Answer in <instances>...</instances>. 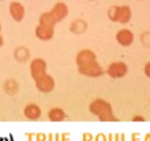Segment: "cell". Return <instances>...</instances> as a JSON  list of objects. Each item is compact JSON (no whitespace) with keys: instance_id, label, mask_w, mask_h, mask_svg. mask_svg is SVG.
<instances>
[{"instance_id":"obj_1","label":"cell","mask_w":150,"mask_h":141,"mask_svg":"<svg viewBox=\"0 0 150 141\" xmlns=\"http://www.w3.org/2000/svg\"><path fill=\"white\" fill-rule=\"evenodd\" d=\"M76 65L80 75L87 77H100L105 73L103 68L99 65L95 51L90 49H83L76 55Z\"/></svg>"},{"instance_id":"obj_2","label":"cell","mask_w":150,"mask_h":141,"mask_svg":"<svg viewBox=\"0 0 150 141\" xmlns=\"http://www.w3.org/2000/svg\"><path fill=\"white\" fill-rule=\"evenodd\" d=\"M88 111L92 115H95L100 122H117L118 119L114 116L113 108L110 105L109 101L102 100V98H96L90 104Z\"/></svg>"},{"instance_id":"obj_3","label":"cell","mask_w":150,"mask_h":141,"mask_svg":"<svg viewBox=\"0 0 150 141\" xmlns=\"http://www.w3.org/2000/svg\"><path fill=\"white\" fill-rule=\"evenodd\" d=\"M132 11L129 6H113L109 9V18L110 21L117 24H128L131 21Z\"/></svg>"},{"instance_id":"obj_4","label":"cell","mask_w":150,"mask_h":141,"mask_svg":"<svg viewBox=\"0 0 150 141\" xmlns=\"http://www.w3.org/2000/svg\"><path fill=\"white\" fill-rule=\"evenodd\" d=\"M106 73L109 75L112 79H121L128 73V65L123 61H116L108 67Z\"/></svg>"},{"instance_id":"obj_5","label":"cell","mask_w":150,"mask_h":141,"mask_svg":"<svg viewBox=\"0 0 150 141\" xmlns=\"http://www.w3.org/2000/svg\"><path fill=\"white\" fill-rule=\"evenodd\" d=\"M35 86H36V89L40 93L48 94V93H51L55 89V80L51 75L46 73V75H43L41 77H39L37 80H35Z\"/></svg>"},{"instance_id":"obj_6","label":"cell","mask_w":150,"mask_h":141,"mask_svg":"<svg viewBox=\"0 0 150 141\" xmlns=\"http://www.w3.org/2000/svg\"><path fill=\"white\" fill-rule=\"evenodd\" d=\"M51 15V18L54 19L55 24L61 22V21H64L66 17H68V13H69V7L66 3L64 1H58V3H55L54 7L48 11Z\"/></svg>"},{"instance_id":"obj_7","label":"cell","mask_w":150,"mask_h":141,"mask_svg":"<svg viewBox=\"0 0 150 141\" xmlns=\"http://www.w3.org/2000/svg\"><path fill=\"white\" fill-rule=\"evenodd\" d=\"M29 71L33 80H37L39 77L47 73V62L43 58H35L29 65Z\"/></svg>"},{"instance_id":"obj_8","label":"cell","mask_w":150,"mask_h":141,"mask_svg":"<svg viewBox=\"0 0 150 141\" xmlns=\"http://www.w3.org/2000/svg\"><path fill=\"white\" fill-rule=\"evenodd\" d=\"M134 40H135L134 33H132V31L127 29V28H123V29H120L116 33V42L120 46H123V47H129L134 43Z\"/></svg>"},{"instance_id":"obj_9","label":"cell","mask_w":150,"mask_h":141,"mask_svg":"<svg viewBox=\"0 0 150 141\" xmlns=\"http://www.w3.org/2000/svg\"><path fill=\"white\" fill-rule=\"evenodd\" d=\"M8 11H10L11 18H13L15 22H21V21L25 18V14H26V10H25L23 4H21L19 1H13V3H10Z\"/></svg>"},{"instance_id":"obj_10","label":"cell","mask_w":150,"mask_h":141,"mask_svg":"<svg viewBox=\"0 0 150 141\" xmlns=\"http://www.w3.org/2000/svg\"><path fill=\"white\" fill-rule=\"evenodd\" d=\"M35 33H36V37L40 39L43 42L51 40L54 37V26H48V25H41L39 24L35 29Z\"/></svg>"},{"instance_id":"obj_11","label":"cell","mask_w":150,"mask_h":141,"mask_svg":"<svg viewBox=\"0 0 150 141\" xmlns=\"http://www.w3.org/2000/svg\"><path fill=\"white\" fill-rule=\"evenodd\" d=\"M23 115L25 118L30 119V120H37L41 116V108L37 104H29L23 109Z\"/></svg>"},{"instance_id":"obj_12","label":"cell","mask_w":150,"mask_h":141,"mask_svg":"<svg viewBox=\"0 0 150 141\" xmlns=\"http://www.w3.org/2000/svg\"><path fill=\"white\" fill-rule=\"evenodd\" d=\"M48 119L51 122H62L64 119H66V114L62 108H58V107H54L48 111Z\"/></svg>"},{"instance_id":"obj_13","label":"cell","mask_w":150,"mask_h":141,"mask_svg":"<svg viewBox=\"0 0 150 141\" xmlns=\"http://www.w3.org/2000/svg\"><path fill=\"white\" fill-rule=\"evenodd\" d=\"M143 73L150 79V62H147V64L143 67Z\"/></svg>"},{"instance_id":"obj_14","label":"cell","mask_w":150,"mask_h":141,"mask_svg":"<svg viewBox=\"0 0 150 141\" xmlns=\"http://www.w3.org/2000/svg\"><path fill=\"white\" fill-rule=\"evenodd\" d=\"M132 122H145V118L138 115V116H134V118H132Z\"/></svg>"},{"instance_id":"obj_15","label":"cell","mask_w":150,"mask_h":141,"mask_svg":"<svg viewBox=\"0 0 150 141\" xmlns=\"http://www.w3.org/2000/svg\"><path fill=\"white\" fill-rule=\"evenodd\" d=\"M3 44H4V37L1 35V25H0V47H3Z\"/></svg>"},{"instance_id":"obj_16","label":"cell","mask_w":150,"mask_h":141,"mask_svg":"<svg viewBox=\"0 0 150 141\" xmlns=\"http://www.w3.org/2000/svg\"><path fill=\"white\" fill-rule=\"evenodd\" d=\"M0 1H1V0H0Z\"/></svg>"}]
</instances>
